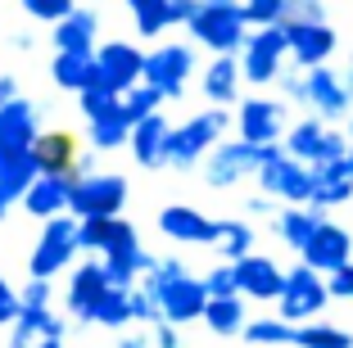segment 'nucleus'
I'll use <instances>...</instances> for the list:
<instances>
[{
    "mask_svg": "<svg viewBox=\"0 0 353 348\" xmlns=\"http://www.w3.org/2000/svg\"><path fill=\"white\" fill-rule=\"evenodd\" d=\"M123 104H127V113H132V123H141V118H150V113H159V104H163V95L154 91V86H132V91L123 95Z\"/></svg>",
    "mask_w": 353,
    "mask_h": 348,
    "instance_id": "40",
    "label": "nucleus"
},
{
    "mask_svg": "<svg viewBox=\"0 0 353 348\" xmlns=\"http://www.w3.org/2000/svg\"><path fill=\"white\" fill-rule=\"evenodd\" d=\"M168 141H172V123L163 113H150L141 118L132 132V154L141 167H168Z\"/></svg>",
    "mask_w": 353,
    "mask_h": 348,
    "instance_id": "26",
    "label": "nucleus"
},
{
    "mask_svg": "<svg viewBox=\"0 0 353 348\" xmlns=\"http://www.w3.org/2000/svg\"><path fill=\"white\" fill-rule=\"evenodd\" d=\"M132 132H136V123H132V113H127V104L118 100L114 109H104L100 118H91V150H118V145H132Z\"/></svg>",
    "mask_w": 353,
    "mask_h": 348,
    "instance_id": "31",
    "label": "nucleus"
},
{
    "mask_svg": "<svg viewBox=\"0 0 353 348\" xmlns=\"http://www.w3.org/2000/svg\"><path fill=\"white\" fill-rule=\"evenodd\" d=\"M294 348H353V335L331 321H303L294 326Z\"/></svg>",
    "mask_w": 353,
    "mask_h": 348,
    "instance_id": "36",
    "label": "nucleus"
},
{
    "mask_svg": "<svg viewBox=\"0 0 353 348\" xmlns=\"http://www.w3.org/2000/svg\"><path fill=\"white\" fill-rule=\"evenodd\" d=\"M285 37H290V63L303 72L331 63L335 45H340L331 23H285Z\"/></svg>",
    "mask_w": 353,
    "mask_h": 348,
    "instance_id": "17",
    "label": "nucleus"
},
{
    "mask_svg": "<svg viewBox=\"0 0 353 348\" xmlns=\"http://www.w3.org/2000/svg\"><path fill=\"white\" fill-rule=\"evenodd\" d=\"M132 321H141V326H159V321H163V312H159V298L145 294L141 285L132 289Z\"/></svg>",
    "mask_w": 353,
    "mask_h": 348,
    "instance_id": "46",
    "label": "nucleus"
},
{
    "mask_svg": "<svg viewBox=\"0 0 353 348\" xmlns=\"http://www.w3.org/2000/svg\"><path fill=\"white\" fill-rule=\"evenodd\" d=\"M290 59V37H285V23H272V28H254L245 50H240V72L250 86H272L281 82Z\"/></svg>",
    "mask_w": 353,
    "mask_h": 348,
    "instance_id": "4",
    "label": "nucleus"
},
{
    "mask_svg": "<svg viewBox=\"0 0 353 348\" xmlns=\"http://www.w3.org/2000/svg\"><path fill=\"white\" fill-rule=\"evenodd\" d=\"M204 326L213 330V335H222V339L245 335V326H250V317H245V294H231V298H208Z\"/></svg>",
    "mask_w": 353,
    "mask_h": 348,
    "instance_id": "33",
    "label": "nucleus"
},
{
    "mask_svg": "<svg viewBox=\"0 0 353 348\" xmlns=\"http://www.w3.org/2000/svg\"><path fill=\"white\" fill-rule=\"evenodd\" d=\"M349 167H353V145H349Z\"/></svg>",
    "mask_w": 353,
    "mask_h": 348,
    "instance_id": "57",
    "label": "nucleus"
},
{
    "mask_svg": "<svg viewBox=\"0 0 353 348\" xmlns=\"http://www.w3.org/2000/svg\"><path fill=\"white\" fill-rule=\"evenodd\" d=\"M109 231H114V217H86V222H77V245L104 254V245H109Z\"/></svg>",
    "mask_w": 353,
    "mask_h": 348,
    "instance_id": "42",
    "label": "nucleus"
},
{
    "mask_svg": "<svg viewBox=\"0 0 353 348\" xmlns=\"http://www.w3.org/2000/svg\"><path fill=\"white\" fill-rule=\"evenodd\" d=\"M340 77H344V86H349V91H353V54H349V59H344V68H340Z\"/></svg>",
    "mask_w": 353,
    "mask_h": 348,
    "instance_id": "55",
    "label": "nucleus"
},
{
    "mask_svg": "<svg viewBox=\"0 0 353 348\" xmlns=\"http://www.w3.org/2000/svg\"><path fill=\"white\" fill-rule=\"evenodd\" d=\"M303 82H308V109L322 118V123H349L353 113V91L344 86V77L331 68V63H322V68H308L303 72Z\"/></svg>",
    "mask_w": 353,
    "mask_h": 348,
    "instance_id": "15",
    "label": "nucleus"
},
{
    "mask_svg": "<svg viewBox=\"0 0 353 348\" xmlns=\"http://www.w3.org/2000/svg\"><path fill=\"white\" fill-rule=\"evenodd\" d=\"M46 348H50V344H46Z\"/></svg>",
    "mask_w": 353,
    "mask_h": 348,
    "instance_id": "58",
    "label": "nucleus"
},
{
    "mask_svg": "<svg viewBox=\"0 0 353 348\" xmlns=\"http://www.w3.org/2000/svg\"><path fill=\"white\" fill-rule=\"evenodd\" d=\"M245 208H250V217H276V213H281V208L272 204V195H254Z\"/></svg>",
    "mask_w": 353,
    "mask_h": 348,
    "instance_id": "52",
    "label": "nucleus"
},
{
    "mask_svg": "<svg viewBox=\"0 0 353 348\" xmlns=\"http://www.w3.org/2000/svg\"><path fill=\"white\" fill-rule=\"evenodd\" d=\"M285 23H326V0H285Z\"/></svg>",
    "mask_w": 353,
    "mask_h": 348,
    "instance_id": "45",
    "label": "nucleus"
},
{
    "mask_svg": "<svg viewBox=\"0 0 353 348\" xmlns=\"http://www.w3.org/2000/svg\"><path fill=\"white\" fill-rule=\"evenodd\" d=\"M50 77H54V86L82 95L86 86L100 77V72H95V54H86V50H59L50 59Z\"/></svg>",
    "mask_w": 353,
    "mask_h": 348,
    "instance_id": "30",
    "label": "nucleus"
},
{
    "mask_svg": "<svg viewBox=\"0 0 353 348\" xmlns=\"http://www.w3.org/2000/svg\"><path fill=\"white\" fill-rule=\"evenodd\" d=\"M141 289L159 298V312H163V321H172V326L204 321V312H208L204 276H190V267L176 263V258H159L145 272V285Z\"/></svg>",
    "mask_w": 353,
    "mask_h": 348,
    "instance_id": "1",
    "label": "nucleus"
},
{
    "mask_svg": "<svg viewBox=\"0 0 353 348\" xmlns=\"http://www.w3.org/2000/svg\"><path fill=\"white\" fill-rule=\"evenodd\" d=\"M23 10H28L37 23H63L77 5L73 0H23Z\"/></svg>",
    "mask_w": 353,
    "mask_h": 348,
    "instance_id": "44",
    "label": "nucleus"
},
{
    "mask_svg": "<svg viewBox=\"0 0 353 348\" xmlns=\"http://www.w3.org/2000/svg\"><path fill=\"white\" fill-rule=\"evenodd\" d=\"M254 226L250 222H236V217H231V222H218V254H222V263H240V258H250L254 254Z\"/></svg>",
    "mask_w": 353,
    "mask_h": 348,
    "instance_id": "35",
    "label": "nucleus"
},
{
    "mask_svg": "<svg viewBox=\"0 0 353 348\" xmlns=\"http://www.w3.org/2000/svg\"><path fill=\"white\" fill-rule=\"evenodd\" d=\"M231 127V113L227 109H204L195 118H186L181 127H172V141H168V167L176 172H190V167L213 154L222 145V132Z\"/></svg>",
    "mask_w": 353,
    "mask_h": 348,
    "instance_id": "3",
    "label": "nucleus"
},
{
    "mask_svg": "<svg viewBox=\"0 0 353 348\" xmlns=\"http://www.w3.org/2000/svg\"><path fill=\"white\" fill-rule=\"evenodd\" d=\"M240 5H245L250 28H272V23H285V0H240Z\"/></svg>",
    "mask_w": 353,
    "mask_h": 348,
    "instance_id": "41",
    "label": "nucleus"
},
{
    "mask_svg": "<svg viewBox=\"0 0 353 348\" xmlns=\"http://www.w3.org/2000/svg\"><path fill=\"white\" fill-rule=\"evenodd\" d=\"M154 330V348H181V326H172V321H159V326H150Z\"/></svg>",
    "mask_w": 353,
    "mask_h": 348,
    "instance_id": "50",
    "label": "nucleus"
},
{
    "mask_svg": "<svg viewBox=\"0 0 353 348\" xmlns=\"http://www.w3.org/2000/svg\"><path fill=\"white\" fill-rule=\"evenodd\" d=\"M285 154H294L299 163L317 167V163H340V158H349V132H331V127L317 118V113H308V118H299V123L285 132Z\"/></svg>",
    "mask_w": 353,
    "mask_h": 348,
    "instance_id": "8",
    "label": "nucleus"
},
{
    "mask_svg": "<svg viewBox=\"0 0 353 348\" xmlns=\"http://www.w3.org/2000/svg\"><path fill=\"white\" fill-rule=\"evenodd\" d=\"M326 285H331V298H353V263L340 267L335 276H326Z\"/></svg>",
    "mask_w": 353,
    "mask_h": 348,
    "instance_id": "51",
    "label": "nucleus"
},
{
    "mask_svg": "<svg viewBox=\"0 0 353 348\" xmlns=\"http://www.w3.org/2000/svg\"><path fill=\"white\" fill-rule=\"evenodd\" d=\"M259 185L263 195L281 199V204H312V167L299 163L294 154H285V145L272 163L259 167Z\"/></svg>",
    "mask_w": 353,
    "mask_h": 348,
    "instance_id": "12",
    "label": "nucleus"
},
{
    "mask_svg": "<svg viewBox=\"0 0 353 348\" xmlns=\"http://www.w3.org/2000/svg\"><path fill=\"white\" fill-rule=\"evenodd\" d=\"M63 317L50 307H23L19 321L10 326V348H46L54 339H63Z\"/></svg>",
    "mask_w": 353,
    "mask_h": 348,
    "instance_id": "24",
    "label": "nucleus"
},
{
    "mask_svg": "<svg viewBox=\"0 0 353 348\" xmlns=\"http://www.w3.org/2000/svg\"><path fill=\"white\" fill-rule=\"evenodd\" d=\"M245 339L259 348H294V326L285 317H259L245 326Z\"/></svg>",
    "mask_w": 353,
    "mask_h": 348,
    "instance_id": "37",
    "label": "nucleus"
},
{
    "mask_svg": "<svg viewBox=\"0 0 353 348\" xmlns=\"http://www.w3.org/2000/svg\"><path fill=\"white\" fill-rule=\"evenodd\" d=\"M159 231L176 245H218V222L190 204H168L159 213Z\"/></svg>",
    "mask_w": 353,
    "mask_h": 348,
    "instance_id": "20",
    "label": "nucleus"
},
{
    "mask_svg": "<svg viewBox=\"0 0 353 348\" xmlns=\"http://www.w3.org/2000/svg\"><path fill=\"white\" fill-rule=\"evenodd\" d=\"M344 132H349V141H353V113H349V127H344Z\"/></svg>",
    "mask_w": 353,
    "mask_h": 348,
    "instance_id": "56",
    "label": "nucleus"
},
{
    "mask_svg": "<svg viewBox=\"0 0 353 348\" xmlns=\"http://www.w3.org/2000/svg\"><path fill=\"white\" fill-rule=\"evenodd\" d=\"M73 185H77L73 172H41L37 181H32L23 208H28L32 217H41V222L63 217V213H68V204H73Z\"/></svg>",
    "mask_w": 353,
    "mask_h": 348,
    "instance_id": "19",
    "label": "nucleus"
},
{
    "mask_svg": "<svg viewBox=\"0 0 353 348\" xmlns=\"http://www.w3.org/2000/svg\"><path fill=\"white\" fill-rule=\"evenodd\" d=\"M95 32H100V19H95L91 10H73L63 23H54V50L95 54Z\"/></svg>",
    "mask_w": 353,
    "mask_h": 348,
    "instance_id": "32",
    "label": "nucleus"
},
{
    "mask_svg": "<svg viewBox=\"0 0 353 348\" xmlns=\"http://www.w3.org/2000/svg\"><path fill=\"white\" fill-rule=\"evenodd\" d=\"M240 82H245V72H240V54H218V59H208L204 68V100L213 109H231L240 100Z\"/></svg>",
    "mask_w": 353,
    "mask_h": 348,
    "instance_id": "27",
    "label": "nucleus"
},
{
    "mask_svg": "<svg viewBox=\"0 0 353 348\" xmlns=\"http://www.w3.org/2000/svg\"><path fill=\"white\" fill-rule=\"evenodd\" d=\"M32 158L41 172H73L77 176V141L68 132H41V141L32 145Z\"/></svg>",
    "mask_w": 353,
    "mask_h": 348,
    "instance_id": "29",
    "label": "nucleus"
},
{
    "mask_svg": "<svg viewBox=\"0 0 353 348\" xmlns=\"http://www.w3.org/2000/svg\"><path fill=\"white\" fill-rule=\"evenodd\" d=\"M204 289H208V298H231V294H240L236 263H222V267H213V272L204 276Z\"/></svg>",
    "mask_w": 353,
    "mask_h": 348,
    "instance_id": "43",
    "label": "nucleus"
},
{
    "mask_svg": "<svg viewBox=\"0 0 353 348\" xmlns=\"http://www.w3.org/2000/svg\"><path fill=\"white\" fill-rule=\"evenodd\" d=\"M123 204H127V176L91 172V176H77L68 213H73L77 222H86V217H118Z\"/></svg>",
    "mask_w": 353,
    "mask_h": 348,
    "instance_id": "10",
    "label": "nucleus"
},
{
    "mask_svg": "<svg viewBox=\"0 0 353 348\" xmlns=\"http://www.w3.org/2000/svg\"><path fill=\"white\" fill-rule=\"evenodd\" d=\"M14 100H23V95H19V82H14V77H0V109H5V104H14Z\"/></svg>",
    "mask_w": 353,
    "mask_h": 348,
    "instance_id": "53",
    "label": "nucleus"
},
{
    "mask_svg": "<svg viewBox=\"0 0 353 348\" xmlns=\"http://www.w3.org/2000/svg\"><path fill=\"white\" fill-rule=\"evenodd\" d=\"M104 294H109V272H104V263H82L73 276H68L63 303H68L73 321H95V307H100Z\"/></svg>",
    "mask_w": 353,
    "mask_h": 348,
    "instance_id": "18",
    "label": "nucleus"
},
{
    "mask_svg": "<svg viewBox=\"0 0 353 348\" xmlns=\"http://www.w3.org/2000/svg\"><path fill=\"white\" fill-rule=\"evenodd\" d=\"M236 132L240 141L250 145H281L285 141V100H272V95H245L236 109Z\"/></svg>",
    "mask_w": 353,
    "mask_h": 348,
    "instance_id": "11",
    "label": "nucleus"
},
{
    "mask_svg": "<svg viewBox=\"0 0 353 348\" xmlns=\"http://www.w3.org/2000/svg\"><path fill=\"white\" fill-rule=\"evenodd\" d=\"M19 298H23V307H50V280L28 276V285L19 289Z\"/></svg>",
    "mask_w": 353,
    "mask_h": 348,
    "instance_id": "48",
    "label": "nucleus"
},
{
    "mask_svg": "<svg viewBox=\"0 0 353 348\" xmlns=\"http://www.w3.org/2000/svg\"><path fill=\"white\" fill-rule=\"evenodd\" d=\"M190 72H195V50L181 41L154 45V54H145V86H154L163 100H176L186 91Z\"/></svg>",
    "mask_w": 353,
    "mask_h": 348,
    "instance_id": "13",
    "label": "nucleus"
},
{
    "mask_svg": "<svg viewBox=\"0 0 353 348\" xmlns=\"http://www.w3.org/2000/svg\"><path fill=\"white\" fill-rule=\"evenodd\" d=\"M281 154V145H250V141H222L218 150L208 154L204 163V181L213 185V190H227V185L245 181V176H259L263 163H272Z\"/></svg>",
    "mask_w": 353,
    "mask_h": 348,
    "instance_id": "5",
    "label": "nucleus"
},
{
    "mask_svg": "<svg viewBox=\"0 0 353 348\" xmlns=\"http://www.w3.org/2000/svg\"><path fill=\"white\" fill-rule=\"evenodd\" d=\"M41 141V118L28 100H14L0 109V154H23Z\"/></svg>",
    "mask_w": 353,
    "mask_h": 348,
    "instance_id": "22",
    "label": "nucleus"
},
{
    "mask_svg": "<svg viewBox=\"0 0 353 348\" xmlns=\"http://www.w3.org/2000/svg\"><path fill=\"white\" fill-rule=\"evenodd\" d=\"M41 176V167H37V158H32V150L23 154H0V217H10L14 204H23L32 190V181Z\"/></svg>",
    "mask_w": 353,
    "mask_h": 348,
    "instance_id": "23",
    "label": "nucleus"
},
{
    "mask_svg": "<svg viewBox=\"0 0 353 348\" xmlns=\"http://www.w3.org/2000/svg\"><path fill=\"white\" fill-rule=\"evenodd\" d=\"M118 100H123V95H118V91H114V86H104V82H100V77H95V82H91V86H86V91H82V95H77V104H82V113H86V123H91V118H100V113H104V109H114V104H118Z\"/></svg>",
    "mask_w": 353,
    "mask_h": 348,
    "instance_id": "39",
    "label": "nucleus"
},
{
    "mask_svg": "<svg viewBox=\"0 0 353 348\" xmlns=\"http://www.w3.org/2000/svg\"><path fill=\"white\" fill-rule=\"evenodd\" d=\"M127 10H132L141 37H159L176 23V0H127Z\"/></svg>",
    "mask_w": 353,
    "mask_h": 348,
    "instance_id": "34",
    "label": "nucleus"
},
{
    "mask_svg": "<svg viewBox=\"0 0 353 348\" xmlns=\"http://www.w3.org/2000/svg\"><path fill=\"white\" fill-rule=\"evenodd\" d=\"M236 280L245 298H259V303H276L285 294V272L272 263L268 254H250L236 263Z\"/></svg>",
    "mask_w": 353,
    "mask_h": 348,
    "instance_id": "21",
    "label": "nucleus"
},
{
    "mask_svg": "<svg viewBox=\"0 0 353 348\" xmlns=\"http://www.w3.org/2000/svg\"><path fill=\"white\" fill-rule=\"evenodd\" d=\"M100 263H104V272H109V285L136 289V280L145 276V272L159 263V258L141 249V236H136V226H132V222L114 217V231H109V245H104Z\"/></svg>",
    "mask_w": 353,
    "mask_h": 348,
    "instance_id": "7",
    "label": "nucleus"
},
{
    "mask_svg": "<svg viewBox=\"0 0 353 348\" xmlns=\"http://www.w3.org/2000/svg\"><path fill=\"white\" fill-rule=\"evenodd\" d=\"M118 348H154V339H145V335H123V339H118Z\"/></svg>",
    "mask_w": 353,
    "mask_h": 348,
    "instance_id": "54",
    "label": "nucleus"
},
{
    "mask_svg": "<svg viewBox=\"0 0 353 348\" xmlns=\"http://www.w3.org/2000/svg\"><path fill=\"white\" fill-rule=\"evenodd\" d=\"M127 321H132V289H118V285H109V294L100 298V307H95V326L123 330Z\"/></svg>",
    "mask_w": 353,
    "mask_h": 348,
    "instance_id": "38",
    "label": "nucleus"
},
{
    "mask_svg": "<svg viewBox=\"0 0 353 348\" xmlns=\"http://www.w3.org/2000/svg\"><path fill=\"white\" fill-rule=\"evenodd\" d=\"M326 222L322 208H312V204H290V208H281L276 217H272V226H276V236L285 249H294V254H303V245L312 240V231Z\"/></svg>",
    "mask_w": 353,
    "mask_h": 348,
    "instance_id": "28",
    "label": "nucleus"
},
{
    "mask_svg": "<svg viewBox=\"0 0 353 348\" xmlns=\"http://www.w3.org/2000/svg\"><path fill=\"white\" fill-rule=\"evenodd\" d=\"M186 28L213 54H240L245 41H250V19H245V5L240 0H199L195 19Z\"/></svg>",
    "mask_w": 353,
    "mask_h": 348,
    "instance_id": "2",
    "label": "nucleus"
},
{
    "mask_svg": "<svg viewBox=\"0 0 353 348\" xmlns=\"http://www.w3.org/2000/svg\"><path fill=\"white\" fill-rule=\"evenodd\" d=\"M326 303H331V285H326L322 272H312L308 263H294L285 272V294L276 298V317H285L290 326H303V321H322Z\"/></svg>",
    "mask_w": 353,
    "mask_h": 348,
    "instance_id": "6",
    "label": "nucleus"
},
{
    "mask_svg": "<svg viewBox=\"0 0 353 348\" xmlns=\"http://www.w3.org/2000/svg\"><path fill=\"white\" fill-rule=\"evenodd\" d=\"M77 217L73 213H63V217H50L46 222V231L37 236V245H32V258H28V276H41V280H50V276H59L63 267L73 263V254H77Z\"/></svg>",
    "mask_w": 353,
    "mask_h": 348,
    "instance_id": "9",
    "label": "nucleus"
},
{
    "mask_svg": "<svg viewBox=\"0 0 353 348\" xmlns=\"http://www.w3.org/2000/svg\"><path fill=\"white\" fill-rule=\"evenodd\" d=\"M340 204H353V167H349V158H340V163H317L312 167V208L331 213V208H340Z\"/></svg>",
    "mask_w": 353,
    "mask_h": 348,
    "instance_id": "25",
    "label": "nucleus"
},
{
    "mask_svg": "<svg viewBox=\"0 0 353 348\" xmlns=\"http://www.w3.org/2000/svg\"><path fill=\"white\" fill-rule=\"evenodd\" d=\"M281 91H285V100H290V104H308V82H303V68L281 72Z\"/></svg>",
    "mask_w": 353,
    "mask_h": 348,
    "instance_id": "49",
    "label": "nucleus"
},
{
    "mask_svg": "<svg viewBox=\"0 0 353 348\" xmlns=\"http://www.w3.org/2000/svg\"><path fill=\"white\" fill-rule=\"evenodd\" d=\"M19 312H23V298H19V289H14L10 280L0 276V326H14V321H19Z\"/></svg>",
    "mask_w": 353,
    "mask_h": 348,
    "instance_id": "47",
    "label": "nucleus"
},
{
    "mask_svg": "<svg viewBox=\"0 0 353 348\" xmlns=\"http://www.w3.org/2000/svg\"><path fill=\"white\" fill-rule=\"evenodd\" d=\"M299 263H308L312 272H322V276H335L340 267L353 263V231H344L340 222H331V217H326V222L312 231V240L303 245Z\"/></svg>",
    "mask_w": 353,
    "mask_h": 348,
    "instance_id": "16",
    "label": "nucleus"
},
{
    "mask_svg": "<svg viewBox=\"0 0 353 348\" xmlns=\"http://www.w3.org/2000/svg\"><path fill=\"white\" fill-rule=\"evenodd\" d=\"M95 72H100L104 86L127 95L132 86L145 82V54L136 50L132 41H104V45H95Z\"/></svg>",
    "mask_w": 353,
    "mask_h": 348,
    "instance_id": "14",
    "label": "nucleus"
}]
</instances>
